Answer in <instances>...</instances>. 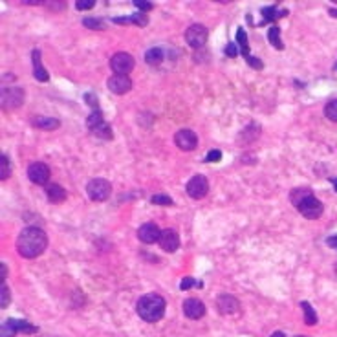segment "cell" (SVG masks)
<instances>
[{"instance_id": "cell-1", "label": "cell", "mask_w": 337, "mask_h": 337, "mask_svg": "<svg viewBox=\"0 0 337 337\" xmlns=\"http://www.w3.org/2000/svg\"><path fill=\"white\" fill-rule=\"evenodd\" d=\"M46 247H48V235L35 225L24 227L17 238V249L24 258H37Z\"/></svg>"}, {"instance_id": "cell-2", "label": "cell", "mask_w": 337, "mask_h": 337, "mask_svg": "<svg viewBox=\"0 0 337 337\" xmlns=\"http://www.w3.org/2000/svg\"><path fill=\"white\" fill-rule=\"evenodd\" d=\"M165 308H167L165 299H163L161 295H156V293L143 295V297L138 300V306H136L138 315L147 322L160 321L161 317H163V313H165Z\"/></svg>"}, {"instance_id": "cell-3", "label": "cell", "mask_w": 337, "mask_h": 337, "mask_svg": "<svg viewBox=\"0 0 337 337\" xmlns=\"http://www.w3.org/2000/svg\"><path fill=\"white\" fill-rule=\"evenodd\" d=\"M295 205V207L299 209V213L304 216V218L308 220H317L319 216L322 214V211H324V207H322V203L319 202V200L313 196V193H306L302 198L299 200H293L291 202Z\"/></svg>"}, {"instance_id": "cell-4", "label": "cell", "mask_w": 337, "mask_h": 337, "mask_svg": "<svg viewBox=\"0 0 337 337\" xmlns=\"http://www.w3.org/2000/svg\"><path fill=\"white\" fill-rule=\"evenodd\" d=\"M86 193L94 202H105V200L110 198V193H112V185L108 180L105 178H94L88 182L86 185Z\"/></svg>"}, {"instance_id": "cell-5", "label": "cell", "mask_w": 337, "mask_h": 337, "mask_svg": "<svg viewBox=\"0 0 337 337\" xmlns=\"http://www.w3.org/2000/svg\"><path fill=\"white\" fill-rule=\"evenodd\" d=\"M24 101V90L22 88H17V86H2V92H0V105L4 110H15L19 108Z\"/></svg>"}, {"instance_id": "cell-6", "label": "cell", "mask_w": 337, "mask_h": 337, "mask_svg": "<svg viewBox=\"0 0 337 337\" xmlns=\"http://www.w3.org/2000/svg\"><path fill=\"white\" fill-rule=\"evenodd\" d=\"M19 332L35 333L37 332V326L30 324L28 321H21V319H8V321L2 324V328H0V337H13Z\"/></svg>"}, {"instance_id": "cell-7", "label": "cell", "mask_w": 337, "mask_h": 337, "mask_svg": "<svg viewBox=\"0 0 337 337\" xmlns=\"http://www.w3.org/2000/svg\"><path fill=\"white\" fill-rule=\"evenodd\" d=\"M110 68H112L114 75H127L134 68V57L127 52H119L110 59Z\"/></svg>"}, {"instance_id": "cell-8", "label": "cell", "mask_w": 337, "mask_h": 337, "mask_svg": "<svg viewBox=\"0 0 337 337\" xmlns=\"http://www.w3.org/2000/svg\"><path fill=\"white\" fill-rule=\"evenodd\" d=\"M187 194L194 200H202L205 198V194L209 193V180L202 174H196L187 182V187H185Z\"/></svg>"}, {"instance_id": "cell-9", "label": "cell", "mask_w": 337, "mask_h": 337, "mask_svg": "<svg viewBox=\"0 0 337 337\" xmlns=\"http://www.w3.org/2000/svg\"><path fill=\"white\" fill-rule=\"evenodd\" d=\"M207 39H209L207 28L202 26V24H193L185 32V41H187V44L191 48H202L203 44L207 43Z\"/></svg>"}, {"instance_id": "cell-10", "label": "cell", "mask_w": 337, "mask_h": 337, "mask_svg": "<svg viewBox=\"0 0 337 337\" xmlns=\"http://www.w3.org/2000/svg\"><path fill=\"white\" fill-rule=\"evenodd\" d=\"M50 167L43 161H35L28 167V178L30 182H33L35 185H48L50 183Z\"/></svg>"}, {"instance_id": "cell-11", "label": "cell", "mask_w": 337, "mask_h": 337, "mask_svg": "<svg viewBox=\"0 0 337 337\" xmlns=\"http://www.w3.org/2000/svg\"><path fill=\"white\" fill-rule=\"evenodd\" d=\"M216 308L222 315H236V313H240V302L236 297L233 295H220L218 299H216Z\"/></svg>"}, {"instance_id": "cell-12", "label": "cell", "mask_w": 337, "mask_h": 337, "mask_svg": "<svg viewBox=\"0 0 337 337\" xmlns=\"http://www.w3.org/2000/svg\"><path fill=\"white\" fill-rule=\"evenodd\" d=\"M161 233H163V231H161L158 225L152 224V222H147V224H143L138 229V238L143 242V244H156V242H160Z\"/></svg>"}, {"instance_id": "cell-13", "label": "cell", "mask_w": 337, "mask_h": 337, "mask_svg": "<svg viewBox=\"0 0 337 337\" xmlns=\"http://www.w3.org/2000/svg\"><path fill=\"white\" fill-rule=\"evenodd\" d=\"M174 143L182 150H194L198 147V136L189 129L178 130L176 136H174Z\"/></svg>"}, {"instance_id": "cell-14", "label": "cell", "mask_w": 337, "mask_h": 337, "mask_svg": "<svg viewBox=\"0 0 337 337\" xmlns=\"http://www.w3.org/2000/svg\"><path fill=\"white\" fill-rule=\"evenodd\" d=\"M183 313L189 319H202L205 315V304L200 299H185L183 300Z\"/></svg>"}, {"instance_id": "cell-15", "label": "cell", "mask_w": 337, "mask_h": 337, "mask_svg": "<svg viewBox=\"0 0 337 337\" xmlns=\"http://www.w3.org/2000/svg\"><path fill=\"white\" fill-rule=\"evenodd\" d=\"M108 88H110V92H114V94L123 96V94H127V92L132 88V81H130L127 75H112V77L108 79Z\"/></svg>"}, {"instance_id": "cell-16", "label": "cell", "mask_w": 337, "mask_h": 337, "mask_svg": "<svg viewBox=\"0 0 337 337\" xmlns=\"http://www.w3.org/2000/svg\"><path fill=\"white\" fill-rule=\"evenodd\" d=\"M161 246V249L167 253H174L180 247V236H178L176 231L172 229H165L163 233H161V238L160 242H158Z\"/></svg>"}, {"instance_id": "cell-17", "label": "cell", "mask_w": 337, "mask_h": 337, "mask_svg": "<svg viewBox=\"0 0 337 337\" xmlns=\"http://www.w3.org/2000/svg\"><path fill=\"white\" fill-rule=\"evenodd\" d=\"M32 59H33V75H35V79L41 81V83L50 81V74L46 72L43 63H41V50H33Z\"/></svg>"}, {"instance_id": "cell-18", "label": "cell", "mask_w": 337, "mask_h": 337, "mask_svg": "<svg viewBox=\"0 0 337 337\" xmlns=\"http://www.w3.org/2000/svg\"><path fill=\"white\" fill-rule=\"evenodd\" d=\"M46 194H48V200L52 203H63L68 198L65 187H61L59 183H54V182L46 185Z\"/></svg>"}, {"instance_id": "cell-19", "label": "cell", "mask_w": 337, "mask_h": 337, "mask_svg": "<svg viewBox=\"0 0 337 337\" xmlns=\"http://www.w3.org/2000/svg\"><path fill=\"white\" fill-rule=\"evenodd\" d=\"M114 22L118 24H136V26H147L149 24V19L143 13H136L132 17H119V19H114Z\"/></svg>"}, {"instance_id": "cell-20", "label": "cell", "mask_w": 337, "mask_h": 337, "mask_svg": "<svg viewBox=\"0 0 337 337\" xmlns=\"http://www.w3.org/2000/svg\"><path fill=\"white\" fill-rule=\"evenodd\" d=\"M236 41H238V46H240L242 55L246 57L247 63H251L253 55L249 54V46H247V35H246V32H244V28H238V32H236Z\"/></svg>"}, {"instance_id": "cell-21", "label": "cell", "mask_w": 337, "mask_h": 337, "mask_svg": "<svg viewBox=\"0 0 337 337\" xmlns=\"http://www.w3.org/2000/svg\"><path fill=\"white\" fill-rule=\"evenodd\" d=\"M33 125H35L37 129L55 130V129H59L61 121L59 119H54V118H35L33 119Z\"/></svg>"}, {"instance_id": "cell-22", "label": "cell", "mask_w": 337, "mask_h": 337, "mask_svg": "<svg viewBox=\"0 0 337 337\" xmlns=\"http://www.w3.org/2000/svg\"><path fill=\"white\" fill-rule=\"evenodd\" d=\"M145 61L152 66L160 65L161 61H163V50L161 48H150L149 52L145 54Z\"/></svg>"}, {"instance_id": "cell-23", "label": "cell", "mask_w": 337, "mask_h": 337, "mask_svg": "<svg viewBox=\"0 0 337 337\" xmlns=\"http://www.w3.org/2000/svg\"><path fill=\"white\" fill-rule=\"evenodd\" d=\"M268 39H269V43H271L273 48L284 50V44H282V41H280V30H278V26H271V28H269Z\"/></svg>"}, {"instance_id": "cell-24", "label": "cell", "mask_w": 337, "mask_h": 337, "mask_svg": "<svg viewBox=\"0 0 337 337\" xmlns=\"http://www.w3.org/2000/svg\"><path fill=\"white\" fill-rule=\"evenodd\" d=\"M300 308L304 310V322H306V324H310V326H311V324H315V322H317V313H315V310L311 308L310 302L302 300V302H300Z\"/></svg>"}, {"instance_id": "cell-25", "label": "cell", "mask_w": 337, "mask_h": 337, "mask_svg": "<svg viewBox=\"0 0 337 337\" xmlns=\"http://www.w3.org/2000/svg\"><path fill=\"white\" fill-rule=\"evenodd\" d=\"M105 123V119H103V114H101V110H94V112L86 118V127L90 130H96L99 125H103Z\"/></svg>"}, {"instance_id": "cell-26", "label": "cell", "mask_w": 337, "mask_h": 337, "mask_svg": "<svg viewBox=\"0 0 337 337\" xmlns=\"http://www.w3.org/2000/svg\"><path fill=\"white\" fill-rule=\"evenodd\" d=\"M284 15H286V11H278L275 6H269V8H264L262 10L264 22H275L278 17H284Z\"/></svg>"}, {"instance_id": "cell-27", "label": "cell", "mask_w": 337, "mask_h": 337, "mask_svg": "<svg viewBox=\"0 0 337 337\" xmlns=\"http://www.w3.org/2000/svg\"><path fill=\"white\" fill-rule=\"evenodd\" d=\"M324 116H326L330 121L337 123V99H332L330 103H326V107H324Z\"/></svg>"}, {"instance_id": "cell-28", "label": "cell", "mask_w": 337, "mask_h": 337, "mask_svg": "<svg viewBox=\"0 0 337 337\" xmlns=\"http://www.w3.org/2000/svg\"><path fill=\"white\" fill-rule=\"evenodd\" d=\"M94 134L96 136H99V138H103V139H112V130H110V125L108 123H103V125H99L96 130H92Z\"/></svg>"}, {"instance_id": "cell-29", "label": "cell", "mask_w": 337, "mask_h": 337, "mask_svg": "<svg viewBox=\"0 0 337 337\" xmlns=\"http://www.w3.org/2000/svg\"><path fill=\"white\" fill-rule=\"evenodd\" d=\"M11 174V163L8 154H2V171H0V180H8Z\"/></svg>"}, {"instance_id": "cell-30", "label": "cell", "mask_w": 337, "mask_h": 337, "mask_svg": "<svg viewBox=\"0 0 337 337\" xmlns=\"http://www.w3.org/2000/svg\"><path fill=\"white\" fill-rule=\"evenodd\" d=\"M83 24H85V28H90V30H105L107 28V24L101 19H85Z\"/></svg>"}, {"instance_id": "cell-31", "label": "cell", "mask_w": 337, "mask_h": 337, "mask_svg": "<svg viewBox=\"0 0 337 337\" xmlns=\"http://www.w3.org/2000/svg\"><path fill=\"white\" fill-rule=\"evenodd\" d=\"M152 203H156V205H172V200L167 194H154L152 196Z\"/></svg>"}, {"instance_id": "cell-32", "label": "cell", "mask_w": 337, "mask_h": 337, "mask_svg": "<svg viewBox=\"0 0 337 337\" xmlns=\"http://www.w3.org/2000/svg\"><path fill=\"white\" fill-rule=\"evenodd\" d=\"M0 289H2V302H0V306H2V308H6V306L10 304V300H11L10 288H8V284H6V282H2Z\"/></svg>"}, {"instance_id": "cell-33", "label": "cell", "mask_w": 337, "mask_h": 337, "mask_svg": "<svg viewBox=\"0 0 337 337\" xmlns=\"http://www.w3.org/2000/svg\"><path fill=\"white\" fill-rule=\"evenodd\" d=\"M94 4H96V0H77V2H75V8L79 11H85V10L94 8Z\"/></svg>"}, {"instance_id": "cell-34", "label": "cell", "mask_w": 337, "mask_h": 337, "mask_svg": "<svg viewBox=\"0 0 337 337\" xmlns=\"http://www.w3.org/2000/svg\"><path fill=\"white\" fill-rule=\"evenodd\" d=\"M194 284H196L198 288H200V286H202V282H198V280H194L193 277H185V278H183V280H182V286H180V288H182V289H189V288H193Z\"/></svg>"}, {"instance_id": "cell-35", "label": "cell", "mask_w": 337, "mask_h": 337, "mask_svg": "<svg viewBox=\"0 0 337 337\" xmlns=\"http://www.w3.org/2000/svg\"><path fill=\"white\" fill-rule=\"evenodd\" d=\"M222 160V152L220 150H211L207 156H205V161L207 163H211V161H220Z\"/></svg>"}, {"instance_id": "cell-36", "label": "cell", "mask_w": 337, "mask_h": 337, "mask_svg": "<svg viewBox=\"0 0 337 337\" xmlns=\"http://www.w3.org/2000/svg\"><path fill=\"white\" fill-rule=\"evenodd\" d=\"M134 6H138L141 11H150L152 8H154L152 2H143V0H134Z\"/></svg>"}, {"instance_id": "cell-37", "label": "cell", "mask_w": 337, "mask_h": 337, "mask_svg": "<svg viewBox=\"0 0 337 337\" xmlns=\"http://www.w3.org/2000/svg\"><path fill=\"white\" fill-rule=\"evenodd\" d=\"M225 54H227V57H236L238 55V50H236V46L233 43L227 44V48H225Z\"/></svg>"}, {"instance_id": "cell-38", "label": "cell", "mask_w": 337, "mask_h": 337, "mask_svg": "<svg viewBox=\"0 0 337 337\" xmlns=\"http://www.w3.org/2000/svg\"><path fill=\"white\" fill-rule=\"evenodd\" d=\"M85 101H86V103H90L92 107H94V110H99V107H97V99H96V97H94V94H86Z\"/></svg>"}, {"instance_id": "cell-39", "label": "cell", "mask_w": 337, "mask_h": 337, "mask_svg": "<svg viewBox=\"0 0 337 337\" xmlns=\"http://www.w3.org/2000/svg\"><path fill=\"white\" fill-rule=\"evenodd\" d=\"M326 244H328V246H330V247H333V249H337V235H333V236H328Z\"/></svg>"}, {"instance_id": "cell-40", "label": "cell", "mask_w": 337, "mask_h": 337, "mask_svg": "<svg viewBox=\"0 0 337 337\" xmlns=\"http://www.w3.org/2000/svg\"><path fill=\"white\" fill-rule=\"evenodd\" d=\"M269 337H286V335H284L282 332H275V333H271Z\"/></svg>"}, {"instance_id": "cell-41", "label": "cell", "mask_w": 337, "mask_h": 337, "mask_svg": "<svg viewBox=\"0 0 337 337\" xmlns=\"http://www.w3.org/2000/svg\"><path fill=\"white\" fill-rule=\"evenodd\" d=\"M332 183H333V189H335V191H337V178H333Z\"/></svg>"}, {"instance_id": "cell-42", "label": "cell", "mask_w": 337, "mask_h": 337, "mask_svg": "<svg viewBox=\"0 0 337 337\" xmlns=\"http://www.w3.org/2000/svg\"><path fill=\"white\" fill-rule=\"evenodd\" d=\"M330 15H332V17H337V10H330Z\"/></svg>"}, {"instance_id": "cell-43", "label": "cell", "mask_w": 337, "mask_h": 337, "mask_svg": "<svg viewBox=\"0 0 337 337\" xmlns=\"http://www.w3.org/2000/svg\"><path fill=\"white\" fill-rule=\"evenodd\" d=\"M297 337H304V335H297Z\"/></svg>"}, {"instance_id": "cell-44", "label": "cell", "mask_w": 337, "mask_h": 337, "mask_svg": "<svg viewBox=\"0 0 337 337\" xmlns=\"http://www.w3.org/2000/svg\"><path fill=\"white\" fill-rule=\"evenodd\" d=\"M335 70H337V63H335Z\"/></svg>"}]
</instances>
